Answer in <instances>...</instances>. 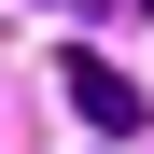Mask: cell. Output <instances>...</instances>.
<instances>
[{"label": "cell", "instance_id": "cell-1", "mask_svg": "<svg viewBox=\"0 0 154 154\" xmlns=\"http://www.w3.org/2000/svg\"><path fill=\"white\" fill-rule=\"evenodd\" d=\"M70 112H84L98 140H126V126H140V84H126V70H98V56H70Z\"/></svg>", "mask_w": 154, "mask_h": 154}, {"label": "cell", "instance_id": "cell-2", "mask_svg": "<svg viewBox=\"0 0 154 154\" xmlns=\"http://www.w3.org/2000/svg\"><path fill=\"white\" fill-rule=\"evenodd\" d=\"M126 14H154V0H126Z\"/></svg>", "mask_w": 154, "mask_h": 154}]
</instances>
